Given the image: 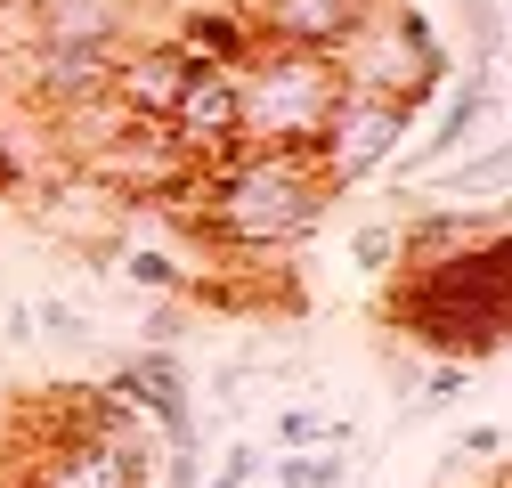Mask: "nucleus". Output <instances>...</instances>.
<instances>
[{
    "mask_svg": "<svg viewBox=\"0 0 512 488\" xmlns=\"http://www.w3.org/2000/svg\"><path fill=\"white\" fill-rule=\"evenodd\" d=\"M163 139L187 163H220L228 147H244V106H236V66H196V82L179 90Z\"/></svg>",
    "mask_w": 512,
    "mask_h": 488,
    "instance_id": "nucleus-7",
    "label": "nucleus"
},
{
    "mask_svg": "<svg viewBox=\"0 0 512 488\" xmlns=\"http://www.w3.org/2000/svg\"><path fill=\"white\" fill-rule=\"evenodd\" d=\"M114 399H131L163 440H196V407H187V375H179V358L171 350H139V358H122L114 375H106Z\"/></svg>",
    "mask_w": 512,
    "mask_h": 488,
    "instance_id": "nucleus-10",
    "label": "nucleus"
},
{
    "mask_svg": "<svg viewBox=\"0 0 512 488\" xmlns=\"http://www.w3.org/2000/svg\"><path fill=\"white\" fill-rule=\"evenodd\" d=\"M163 448H171V464H163L155 488H196L204 480V440H163Z\"/></svg>",
    "mask_w": 512,
    "mask_h": 488,
    "instance_id": "nucleus-23",
    "label": "nucleus"
},
{
    "mask_svg": "<svg viewBox=\"0 0 512 488\" xmlns=\"http://www.w3.org/2000/svg\"><path fill=\"white\" fill-rule=\"evenodd\" d=\"M423 188H431L439 204H504V196H512V131L488 139V147L447 155L439 171H423Z\"/></svg>",
    "mask_w": 512,
    "mask_h": 488,
    "instance_id": "nucleus-13",
    "label": "nucleus"
},
{
    "mask_svg": "<svg viewBox=\"0 0 512 488\" xmlns=\"http://www.w3.org/2000/svg\"><path fill=\"white\" fill-rule=\"evenodd\" d=\"M236 106H244V147H285L309 155L326 139V122L342 106V74L326 49H277L252 41V57L236 66Z\"/></svg>",
    "mask_w": 512,
    "mask_h": 488,
    "instance_id": "nucleus-3",
    "label": "nucleus"
},
{
    "mask_svg": "<svg viewBox=\"0 0 512 488\" xmlns=\"http://www.w3.org/2000/svg\"><path fill=\"white\" fill-rule=\"evenodd\" d=\"M399 253H407V228H399V220H366V228L350 236V269H358V277H391Z\"/></svg>",
    "mask_w": 512,
    "mask_h": 488,
    "instance_id": "nucleus-14",
    "label": "nucleus"
},
{
    "mask_svg": "<svg viewBox=\"0 0 512 488\" xmlns=\"http://www.w3.org/2000/svg\"><path fill=\"white\" fill-rule=\"evenodd\" d=\"M252 472H261V448H252V440H228V456H220V472H204L196 488H244Z\"/></svg>",
    "mask_w": 512,
    "mask_h": 488,
    "instance_id": "nucleus-22",
    "label": "nucleus"
},
{
    "mask_svg": "<svg viewBox=\"0 0 512 488\" xmlns=\"http://www.w3.org/2000/svg\"><path fill=\"white\" fill-rule=\"evenodd\" d=\"M196 66L204 57L187 49L179 33H147V41H122L114 49V82H106V106L131 122V131H163L171 122V106H179V90L196 82Z\"/></svg>",
    "mask_w": 512,
    "mask_h": 488,
    "instance_id": "nucleus-6",
    "label": "nucleus"
},
{
    "mask_svg": "<svg viewBox=\"0 0 512 488\" xmlns=\"http://www.w3.org/2000/svg\"><path fill=\"white\" fill-rule=\"evenodd\" d=\"M269 480H277V488H342V480H350V464H342V456H326V448H293V456H277V464H269Z\"/></svg>",
    "mask_w": 512,
    "mask_h": 488,
    "instance_id": "nucleus-15",
    "label": "nucleus"
},
{
    "mask_svg": "<svg viewBox=\"0 0 512 488\" xmlns=\"http://www.w3.org/2000/svg\"><path fill=\"white\" fill-rule=\"evenodd\" d=\"M456 17H464V41H472V66H496V49H504V17H512V0H456Z\"/></svg>",
    "mask_w": 512,
    "mask_h": 488,
    "instance_id": "nucleus-16",
    "label": "nucleus"
},
{
    "mask_svg": "<svg viewBox=\"0 0 512 488\" xmlns=\"http://www.w3.org/2000/svg\"><path fill=\"white\" fill-rule=\"evenodd\" d=\"M179 9H244V0H179Z\"/></svg>",
    "mask_w": 512,
    "mask_h": 488,
    "instance_id": "nucleus-26",
    "label": "nucleus"
},
{
    "mask_svg": "<svg viewBox=\"0 0 512 488\" xmlns=\"http://www.w3.org/2000/svg\"><path fill=\"white\" fill-rule=\"evenodd\" d=\"M464 383H472V358H439L431 383L415 391V415H431V407H447V399H464Z\"/></svg>",
    "mask_w": 512,
    "mask_h": 488,
    "instance_id": "nucleus-21",
    "label": "nucleus"
},
{
    "mask_svg": "<svg viewBox=\"0 0 512 488\" xmlns=\"http://www.w3.org/2000/svg\"><path fill=\"white\" fill-rule=\"evenodd\" d=\"M366 17V0H244V25L252 41H277V49H326Z\"/></svg>",
    "mask_w": 512,
    "mask_h": 488,
    "instance_id": "nucleus-11",
    "label": "nucleus"
},
{
    "mask_svg": "<svg viewBox=\"0 0 512 488\" xmlns=\"http://www.w3.org/2000/svg\"><path fill=\"white\" fill-rule=\"evenodd\" d=\"M334 188L317 179V155L285 147H228L220 163H196V228L220 253H293L326 228Z\"/></svg>",
    "mask_w": 512,
    "mask_h": 488,
    "instance_id": "nucleus-1",
    "label": "nucleus"
},
{
    "mask_svg": "<svg viewBox=\"0 0 512 488\" xmlns=\"http://www.w3.org/2000/svg\"><path fill=\"white\" fill-rule=\"evenodd\" d=\"M33 334H49L57 350H98V326L74 310V301H41V310H33Z\"/></svg>",
    "mask_w": 512,
    "mask_h": 488,
    "instance_id": "nucleus-18",
    "label": "nucleus"
},
{
    "mask_svg": "<svg viewBox=\"0 0 512 488\" xmlns=\"http://www.w3.org/2000/svg\"><path fill=\"white\" fill-rule=\"evenodd\" d=\"M9 342H17V350H33V310H25V301L9 310Z\"/></svg>",
    "mask_w": 512,
    "mask_h": 488,
    "instance_id": "nucleus-25",
    "label": "nucleus"
},
{
    "mask_svg": "<svg viewBox=\"0 0 512 488\" xmlns=\"http://www.w3.org/2000/svg\"><path fill=\"white\" fill-rule=\"evenodd\" d=\"M391 326L439 358H488L512 342V220L464 253L391 269Z\"/></svg>",
    "mask_w": 512,
    "mask_h": 488,
    "instance_id": "nucleus-2",
    "label": "nucleus"
},
{
    "mask_svg": "<svg viewBox=\"0 0 512 488\" xmlns=\"http://www.w3.org/2000/svg\"><path fill=\"white\" fill-rule=\"evenodd\" d=\"M41 49H122L139 41V0H25Z\"/></svg>",
    "mask_w": 512,
    "mask_h": 488,
    "instance_id": "nucleus-9",
    "label": "nucleus"
},
{
    "mask_svg": "<svg viewBox=\"0 0 512 488\" xmlns=\"http://www.w3.org/2000/svg\"><path fill=\"white\" fill-rule=\"evenodd\" d=\"M179 334H187V310H179V301H155V310L139 318V342H147V350H171Z\"/></svg>",
    "mask_w": 512,
    "mask_h": 488,
    "instance_id": "nucleus-24",
    "label": "nucleus"
},
{
    "mask_svg": "<svg viewBox=\"0 0 512 488\" xmlns=\"http://www.w3.org/2000/svg\"><path fill=\"white\" fill-rule=\"evenodd\" d=\"M277 456H293V448H326V415L317 407H277Z\"/></svg>",
    "mask_w": 512,
    "mask_h": 488,
    "instance_id": "nucleus-20",
    "label": "nucleus"
},
{
    "mask_svg": "<svg viewBox=\"0 0 512 488\" xmlns=\"http://www.w3.org/2000/svg\"><path fill=\"white\" fill-rule=\"evenodd\" d=\"M334 74H342V90H382V98L431 106L447 90V74H456V57L439 49V33L415 0H366V17L334 41Z\"/></svg>",
    "mask_w": 512,
    "mask_h": 488,
    "instance_id": "nucleus-4",
    "label": "nucleus"
},
{
    "mask_svg": "<svg viewBox=\"0 0 512 488\" xmlns=\"http://www.w3.org/2000/svg\"><path fill=\"white\" fill-rule=\"evenodd\" d=\"M131 440V432H122ZM122 440H98L90 423L66 440H49V456L33 464V488H131V472H122Z\"/></svg>",
    "mask_w": 512,
    "mask_h": 488,
    "instance_id": "nucleus-12",
    "label": "nucleus"
},
{
    "mask_svg": "<svg viewBox=\"0 0 512 488\" xmlns=\"http://www.w3.org/2000/svg\"><path fill=\"white\" fill-rule=\"evenodd\" d=\"M114 269H122V277H139V285H155V293H179V285H187V269H179L171 253H147V244L114 253Z\"/></svg>",
    "mask_w": 512,
    "mask_h": 488,
    "instance_id": "nucleus-19",
    "label": "nucleus"
},
{
    "mask_svg": "<svg viewBox=\"0 0 512 488\" xmlns=\"http://www.w3.org/2000/svg\"><path fill=\"white\" fill-rule=\"evenodd\" d=\"M415 114H423V106H407V98L342 90V106H334V122H326V139L309 147V155H317V179H326L334 196L374 188V179L399 163V147L415 139Z\"/></svg>",
    "mask_w": 512,
    "mask_h": 488,
    "instance_id": "nucleus-5",
    "label": "nucleus"
},
{
    "mask_svg": "<svg viewBox=\"0 0 512 488\" xmlns=\"http://www.w3.org/2000/svg\"><path fill=\"white\" fill-rule=\"evenodd\" d=\"M504 440H512L504 423H464V432H456V448L439 456V472L456 480V472H472V464H496V456H504Z\"/></svg>",
    "mask_w": 512,
    "mask_h": 488,
    "instance_id": "nucleus-17",
    "label": "nucleus"
},
{
    "mask_svg": "<svg viewBox=\"0 0 512 488\" xmlns=\"http://www.w3.org/2000/svg\"><path fill=\"white\" fill-rule=\"evenodd\" d=\"M496 114V66H464V74H447V98H439V122L423 139H407L399 147V179H423V171H439L447 155H464L472 139H480V122Z\"/></svg>",
    "mask_w": 512,
    "mask_h": 488,
    "instance_id": "nucleus-8",
    "label": "nucleus"
}]
</instances>
